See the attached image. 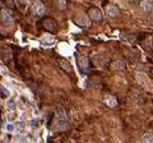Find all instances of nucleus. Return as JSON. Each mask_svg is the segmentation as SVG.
<instances>
[{
    "label": "nucleus",
    "mask_w": 153,
    "mask_h": 143,
    "mask_svg": "<svg viewBox=\"0 0 153 143\" xmlns=\"http://www.w3.org/2000/svg\"><path fill=\"white\" fill-rule=\"evenodd\" d=\"M1 93H3V98H5V97L9 96V91L4 87V86H1Z\"/></svg>",
    "instance_id": "aec40b11"
},
{
    "label": "nucleus",
    "mask_w": 153,
    "mask_h": 143,
    "mask_svg": "<svg viewBox=\"0 0 153 143\" xmlns=\"http://www.w3.org/2000/svg\"><path fill=\"white\" fill-rule=\"evenodd\" d=\"M89 15H86V14H78L74 17V23L79 27H89L91 24V21H89Z\"/></svg>",
    "instance_id": "7ed1b4c3"
},
{
    "label": "nucleus",
    "mask_w": 153,
    "mask_h": 143,
    "mask_svg": "<svg viewBox=\"0 0 153 143\" xmlns=\"http://www.w3.org/2000/svg\"><path fill=\"white\" fill-rule=\"evenodd\" d=\"M93 62H95V64H96L97 67L102 68V67H105L106 64H107L109 59H107V56H106V55L98 54V55H95V56H93Z\"/></svg>",
    "instance_id": "1a4fd4ad"
},
{
    "label": "nucleus",
    "mask_w": 153,
    "mask_h": 143,
    "mask_svg": "<svg viewBox=\"0 0 153 143\" xmlns=\"http://www.w3.org/2000/svg\"><path fill=\"white\" fill-rule=\"evenodd\" d=\"M142 143H153V131H148L143 134Z\"/></svg>",
    "instance_id": "ddd939ff"
},
{
    "label": "nucleus",
    "mask_w": 153,
    "mask_h": 143,
    "mask_svg": "<svg viewBox=\"0 0 153 143\" xmlns=\"http://www.w3.org/2000/svg\"><path fill=\"white\" fill-rule=\"evenodd\" d=\"M148 22H149V23L153 26V15H149V17H148Z\"/></svg>",
    "instance_id": "4be33fe9"
},
{
    "label": "nucleus",
    "mask_w": 153,
    "mask_h": 143,
    "mask_svg": "<svg viewBox=\"0 0 153 143\" xmlns=\"http://www.w3.org/2000/svg\"><path fill=\"white\" fill-rule=\"evenodd\" d=\"M89 63H91V60H89L88 56H80L79 60H78V65H79L80 72L87 73L88 69H89Z\"/></svg>",
    "instance_id": "6e6552de"
},
{
    "label": "nucleus",
    "mask_w": 153,
    "mask_h": 143,
    "mask_svg": "<svg viewBox=\"0 0 153 143\" xmlns=\"http://www.w3.org/2000/svg\"><path fill=\"white\" fill-rule=\"evenodd\" d=\"M88 15H89V18H91V21H93V22H96V23H100L102 21V12L96 7L89 8Z\"/></svg>",
    "instance_id": "20e7f679"
},
{
    "label": "nucleus",
    "mask_w": 153,
    "mask_h": 143,
    "mask_svg": "<svg viewBox=\"0 0 153 143\" xmlns=\"http://www.w3.org/2000/svg\"><path fill=\"white\" fill-rule=\"evenodd\" d=\"M56 5H58L59 9L64 10L66 8V1H65V0H56Z\"/></svg>",
    "instance_id": "dca6fc26"
},
{
    "label": "nucleus",
    "mask_w": 153,
    "mask_h": 143,
    "mask_svg": "<svg viewBox=\"0 0 153 143\" xmlns=\"http://www.w3.org/2000/svg\"><path fill=\"white\" fill-rule=\"evenodd\" d=\"M1 1H3V4H5L8 8H13V7H14V1H13V0H1Z\"/></svg>",
    "instance_id": "a211bd4d"
},
{
    "label": "nucleus",
    "mask_w": 153,
    "mask_h": 143,
    "mask_svg": "<svg viewBox=\"0 0 153 143\" xmlns=\"http://www.w3.org/2000/svg\"><path fill=\"white\" fill-rule=\"evenodd\" d=\"M55 115H56L58 120L66 121V114H65V110H64L61 106H58V107H56V112H55Z\"/></svg>",
    "instance_id": "f8f14e48"
},
{
    "label": "nucleus",
    "mask_w": 153,
    "mask_h": 143,
    "mask_svg": "<svg viewBox=\"0 0 153 143\" xmlns=\"http://www.w3.org/2000/svg\"><path fill=\"white\" fill-rule=\"evenodd\" d=\"M14 114H9V115H8V118H9V120H13V119H14Z\"/></svg>",
    "instance_id": "5701e85b"
},
{
    "label": "nucleus",
    "mask_w": 153,
    "mask_h": 143,
    "mask_svg": "<svg viewBox=\"0 0 153 143\" xmlns=\"http://www.w3.org/2000/svg\"><path fill=\"white\" fill-rule=\"evenodd\" d=\"M0 19H1V23L4 26H12L13 24V17L10 14V12L8 9H1V13H0Z\"/></svg>",
    "instance_id": "423d86ee"
},
{
    "label": "nucleus",
    "mask_w": 153,
    "mask_h": 143,
    "mask_svg": "<svg viewBox=\"0 0 153 143\" xmlns=\"http://www.w3.org/2000/svg\"><path fill=\"white\" fill-rule=\"evenodd\" d=\"M42 27L49 32H55L58 29V23L52 18H44L42 19Z\"/></svg>",
    "instance_id": "f03ea898"
},
{
    "label": "nucleus",
    "mask_w": 153,
    "mask_h": 143,
    "mask_svg": "<svg viewBox=\"0 0 153 143\" xmlns=\"http://www.w3.org/2000/svg\"><path fill=\"white\" fill-rule=\"evenodd\" d=\"M139 8L142 9L143 12H152L153 10V1L152 0H140L139 1Z\"/></svg>",
    "instance_id": "9b49d317"
},
{
    "label": "nucleus",
    "mask_w": 153,
    "mask_h": 143,
    "mask_svg": "<svg viewBox=\"0 0 153 143\" xmlns=\"http://www.w3.org/2000/svg\"><path fill=\"white\" fill-rule=\"evenodd\" d=\"M125 68L126 65H125L124 60H121V59H116L110 64V69L114 72H122V70H125Z\"/></svg>",
    "instance_id": "0eeeda50"
},
{
    "label": "nucleus",
    "mask_w": 153,
    "mask_h": 143,
    "mask_svg": "<svg viewBox=\"0 0 153 143\" xmlns=\"http://www.w3.org/2000/svg\"><path fill=\"white\" fill-rule=\"evenodd\" d=\"M5 131H7L8 133H14V132H17V127H15V124H12V123L7 124Z\"/></svg>",
    "instance_id": "2eb2a0df"
},
{
    "label": "nucleus",
    "mask_w": 153,
    "mask_h": 143,
    "mask_svg": "<svg viewBox=\"0 0 153 143\" xmlns=\"http://www.w3.org/2000/svg\"><path fill=\"white\" fill-rule=\"evenodd\" d=\"M7 107H8L9 110H14V107H15L14 101H13V100H9V101L7 102Z\"/></svg>",
    "instance_id": "6ab92c4d"
},
{
    "label": "nucleus",
    "mask_w": 153,
    "mask_h": 143,
    "mask_svg": "<svg viewBox=\"0 0 153 143\" xmlns=\"http://www.w3.org/2000/svg\"><path fill=\"white\" fill-rule=\"evenodd\" d=\"M59 65H60L61 69H64V72H66V73H71L73 72V69H71V65L69 63L66 62V60H59Z\"/></svg>",
    "instance_id": "4468645a"
},
{
    "label": "nucleus",
    "mask_w": 153,
    "mask_h": 143,
    "mask_svg": "<svg viewBox=\"0 0 153 143\" xmlns=\"http://www.w3.org/2000/svg\"><path fill=\"white\" fill-rule=\"evenodd\" d=\"M105 10H106V14H107L109 18H116V17L120 14V9H119L117 5L115 4H107L105 7Z\"/></svg>",
    "instance_id": "39448f33"
},
{
    "label": "nucleus",
    "mask_w": 153,
    "mask_h": 143,
    "mask_svg": "<svg viewBox=\"0 0 153 143\" xmlns=\"http://www.w3.org/2000/svg\"><path fill=\"white\" fill-rule=\"evenodd\" d=\"M29 1H31V0H18V3H19L22 7H27L28 4H29Z\"/></svg>",
    "instance_id": "412c9836"
},
{
    "label": "nucleus",
    "mask_w": 153,
    "mask_h": 143,
    "mask_svg": "<svg viewBox=\"0 0 153 143\" xmlns=\"http://www.w3.org/2000/svg\"><path fill=\"white\" fill-rule=\"evenodd\" d=\"M144 44H146L147 47H152V49H153V36L147 37L146 41H144Z\"/></svg>",
    "instance_id": "f3484780"
},
{
    "label": "nucleus",
    "mask_w": 153,
    "mask_h": 143,
    "mask_svg": "<svg viewBox=\"0 0 153 143\" xmlns=\"http://www.w3.org/2000/svg\"><path fill=\"white\" fill-rule=\"evenodd\" d=\"M103 102H105V105L109 107H116V105H117L116 97L112 96V95H109V93H106L103 96Z\"/></svg>",
    "instance_id": "9d476101"
},
{
    "label": "nucleus",
    "mask_w": 153,
    "mask_h": 143,
    "mask_svg": "<svg viewBox=\"0 0 153 143\" xmlns=\"http://www.w3.org/2000/svg\"><path fill=\"white\" fill-rule=\"evenodd\" d=\"M31 12L33 15L36 17H42L46 13V7L41 0H32L31 3Z\"/></svg>",
    "instance_id": "f257e3e1"
}]
</instances>
